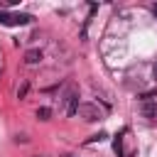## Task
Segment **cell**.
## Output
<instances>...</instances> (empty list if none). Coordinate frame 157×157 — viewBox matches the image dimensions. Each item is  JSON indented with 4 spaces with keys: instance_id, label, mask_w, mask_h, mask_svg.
<instances>
[{
    "instance_id": "cell-6",
    "label": "cell",
    "mask_w": 157,
    "mask_h": 157,
    "mask_svg": "<svg viewBox=\"0 0 157 157\" xmlns=\"http://www.w3.org/2000/svg\"><path fill=\"white\" fill-rule=\"evenodd\" d=\"M0 25L12 27V15H10V12H5V10H0Z\"/></svg>"
},
{
    "instance_id": "cell-10",
    "label": "cell",
    "mask_w": 157,
    "mask_h": 157,
    "mask_svg": "<svg viewBox=\"0 0 157 157\" xmlns=\"http://www.w3.org/2000/svg\"><path fill=\"white\" fill-rule=\"evenodd\" d=\"M101 140H105V132H98V135L88 137V142H101Z\"/></svg>"
},
{
    "instance_id": "cell-9",
    "label": "cell",
    "mask_w": 157,
    "mask_h": 157,
    "mask_svg": "<svg viewBox=\"0 0 157 157\" xmlns=\"http://www.w3.org/2000/svg\"><path fill=\"white\" fill-rule=\"evenodd\" d=\"M113 150L118 152V157L123 155V147H120V135H115V140H113Z\"/></svg>"
},
{
    "instance_id": "cell-4",
    "label": "cell",
    "mask_w": 157,
    "mask_h": 157,
    "mask_svg": "<svg viewBox=\"0 0 157 157\" xmlns=\"http://www.w3.org/2000/svg\"><path fill=\"white\" fill-rule=\"evenodd\" d=\"M142 115H145V118H155V115H157V103L145 101V103H142Z\"/></svg>"
},
{
    "instance_id": "cell-12",
    "label": "cell",
    "mask_w": 157,
    "mask_h": 157,
    "mask_svg": "<svg viewBox=\"0 0 157 157\" xmlns=\"http://www.w3.org/2000/svg\"><path fill=\"white\" fill-rule=\"evenodd\" d=\"M152 15H155V17H157V5H155V7H152Z\"/></svg>"
},
{
    "instance_id": "cell-8",
    "label": "cell",
    "mask_w": 157,
    "mask_h": 157,
    "mask_svg": "<svg viewBox=\"0 0 157 157\" xmlns=\"http://www.w3.org/2000/svg\"><path fill=\"white\" fill-rule=\"evenodd\" d=\"M37 118H39V120H49V118H52V110H49V108H37Z\"/></svg>"
},
{
    "instance_id": "cell-5",
    "label": "cell",
    "mask_w": 157,
    "mask_h": 157,
    "mask_svg": "<svg viewBox=\"0 0 157 157\" xmlns=\"http://www.w3.org/2000/svg\"><path fill=\"white\" fill-rule=\"evenodd\" d=\"M34 17L32 15H27V12H17V15H12V25H29Z\"/></svg>"
},
{
    "instance_id": "cell-11",
    "label": "cell",
    "mask_w": 157,
    "mask_h": 157,
    "mask_svg": "<svg viewBox=\"0 0 157 157\" xmlns=\"http://www.w3.org/2000/svg\"><path fill=\"white\" fill-rule=\"evenodd\" d=\"M152 76H155V78H157V64H155V66H152Z\"/></svg>"
},
{
    "instance_id": "cell-7",
    "label": "cell",
    "mask_w": 157,
    "mask_h": 157,
    "mask_svg": "<svg viewBox=\"0 0 157 157\" xmlns=\"http://www.w3.org/2000/svg\"><path fill=\"white\" fill-rule=\"evenodd\" d=\"M27 93H29V83H27V81H25V83H22V86H20V88H17V98H20V101H22V98H27Z\"/></svg>"
},
{
    "instance_id": "cell-1",
    "label": "cell",
    "mask_w": 157,
    "mask_h": 157,
    "mask_svg": "<svg viewBox=\"0 0 157 157\" xmlns=\"http://www.w3.org/2000/svg\"><path fill=\"white\" fill-rule=\"evenodd\" d=\"M81 115L88 120V123H93V120H101V110L96 108V105H91V103H81Z\"/></svg>"
},
{
    "instance_id": "cell-3",
    "label": "cell",
    "mask_w": 157,
    "mask_h": 157,
    "mask_svg": "<svg viewBox=\"0 0 157 157\" xmlns=\"http://www.w3.org/2000/svg\"><path fill=\"white\" fill-rule=\"evenodd\" d=\"M39 61H42V52H39V49L25 52V64H39Z\"/></svg>"
},
{
    "instance_id": "cell-13",
    "label": "cell",
    "mask_w": 157,
    "mask_h": 157,
    "mask_svg": "<svg viewBox=\"0 0 157 157\" xmlns=\"http://www.w3.org/2000/svg\"><path fill=\"white\" fill-rule=\"evenodd\" d=\"M34 157H39V155H34Z\"/></svg>"
},
{
    "instance_id": "cell-2",
    "label": "cell",
    "mask_w": 157,
    "mask_h": 157,
    "mask_svg": "<svg viewBox=\"0 0 157 157\" xmlns=\"http://www.w3.org/2000/svg\"><path fill=\"white\" fill-rule=\"evenodd\" d=\"M66 101H69V105H66V115L74 118V115L78 113V108H81V103H78V93H76V91H69Z\"/></svg>"
}]
</instances>
